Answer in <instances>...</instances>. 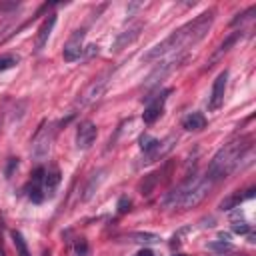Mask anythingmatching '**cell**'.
<instances>
[{
	"label": "cell",
	"mask_w": 256,
	"mask_h": 256,
	"mask_svg": "<svg viewBox=\"0 0 256 256\" xmlns=\"http://www.w3.org/2000/svg\"><path fill=\"white\" fill-rule=\"evenodd\" d=\"M210 188H212V184L204 176H192L186 182H182L180 186H176L172 192L166 194L164 206L166 208H182V210L194 208L208 196Z\"/></svg>",
	"instance_id": "3957f363"
},
{
	"label": "cell",
	"mask_w": 256,
	"mask_h": 256,
	"mask_svg": "<svg viewBox=\"0 0 256 256\" xmlns=\"http://www.w3.org/2000/svg\"><path fill=\"white\" fill-rule=\"evenodd\" d=\"M250 150V136H242L236 140H230L228 144H224L214 158L208 164V170L204 174V178L214 186L216 182H220L222 178L230 176L242 162L244 154Z\"/></svg>",
	"instance_id": "7a4b0ae2"
},
{
	"label": "cell",
	"mask_w": 256,
	"mask_h": 256,
	"mask_svg": "<svg viewBox=\"0 0 256 256\" xmlns=\"http://www.w3.org/2000/svg\"><path fill=\"white\" fill-rule=\"evenodd\" d=\"M226 84H228V70L220 72L212 84V92H210V98H208V110L210 112H216L222 104H224V94H226Z\"/></svg>",
	"instance_id": "9c48e42d"
},
{
	"label": "cell",
	"mask_w": 256,
	"mask_h": 256,
	"mask_svg": "<svg viewBox=\"0 0 256 256\" xmlns=\"http://www.w3.org/2000/svg\"><path fill=\"white\" fill-rule=\"evenodd\" d=\"M136 256H154V252H152V250H148V248H144V250H140Z\"/></svg>",
	"instance_id": "4316f807"
},
{
	"label": "cell",
	"mask_w": 256,
	"mask_h": 256,
	"mask_svg": "<svg viewBox=\"0 0 256 256\" xmlns=\"http://www.w3.org/2000/svg\"><path fill=\"white\" fill-rule=\"evenodd\" d=\"M140 30H142V22H132L128 24L122 32H118V36L114 38V44H112V50L114 52H120L122 48H126L128 44H132L138 36H140Z\"/></svg>",
	"instance_id": "7c38bea8"
},
{
	"label": "cell",
	"mask_w": 256,
	"mask_h": 256,
	"mask_svg": "<svg viewBox=\"0 0 256 256\" xmlns=\"http://www.w3.org/2000/svg\"><path fill=\"white\" fill-rule=\"evenodd\" d=\"M16 64H18V56H14V54H2V56H0V72L10 70V68H14Z\"/></svg>",
	"instance_id": "7402d4cb"
},
{
	"label": "cell",
	"mask_w": 256,
	"mask_h": 256,
	"mask_svg": "<svg viewBox=\"0 0 256 256\" xmlns=\"http://www.w3.org/2000/svg\"><path fill=\"white\" fill-rule=\"evenodd\" d=\"M98 136V128L94 122L90 120H84L78 124V130H76V148L78 150H86L92 146V142L96 140Z\"/></svg>",
	"instance_id": "30bf717a"
},
{
	"label": "cell",
	"mask_w": 256,
	"mask_h": 256,
	"mask_svg": "<svg viewBox=\"0 0 256 256\" xmlns=\"http://www.w3.org/2000/svg\"><path fill=\"white\" fill-rule=\"evenodd\" d=\"M214 16L216 12L214 10H206L202 14H198L194 20L186 22L184 26H180L178 30H174L168 38H164L160 44H156L154 48H150L142 60L144 62H154V60H162V58H168V56H180L184 54L190 46L198 44L206 32L210 30L212 22H214Z\"/></svg>",
	"instance_id": "6da1fadb"
},
{
	"label": "cell",
	"mask_w": 256,
	"mask_h": 256,
	"mask_svg": "<svg viewBox=\"0 0 256 256\" xmlns=\"http://www.w3.org/2000/svg\"><path fill=\"white\" fill-rule=\"evenodd\" d=\"M232 230H234V232H238V234H246V232H250V226H248V222H246V220L234 218V220H232Z\"/></svg>",
	"instance_id": "603a6c76"
},
{
	"label": "cell",
	"mask_w": 256,
	"mask_h": 256,
	"mask_svg": "<svg viewBox=\"0 0 256 256\" xmlns=\"http://www.w3.org/2000/svg\"><path fill=\"white\" fill-rule=\"evenodd\" d=\"M44 172H46L44 168H36L32 172V178H30L28 186H26V194L34 204H40L46 196L44 194Z\"/></svg>",
	"instance_id": "8fae6325"
},
{
	"label": "cell",
	"mask_w": 256,
	"mask_h": 256,
	"mask_svg": "<svg viewBox=\"0 0 256 256\" xmlns=\"http://www.w3.org/2000/svg\"><path fill=\"white\" fill-rule=\"evenodd\" d=\"M208 248H210V250H216L218 254L232 252V244H228V242H210V244H208Z\"/></svg>",
	"instance_id": "cb8c5ba5"
},
{
	"label": "cell",
	"mask_w": 256,
	"mask_h": 256,
	"mask_svg": "<svg viewBox=\"0 0 256 256\" xmlns=\"http://www.w3.org/2000/svg\"><path fill=\"white\" fill-rule=\"evenodd\" d=\"M184 60V54H180V56H168V58H164V60H158V66L148 74V78H146V82H144V86L146 88H154V86H158L180 62Z\"/></svg>",
	"instance_id": "8992f818"
},
{
	"label": "cell",
	"mask_w": 256,
	"mask_h": 256,
	"mask_svg": "<svg viewBox=\"0 0 256 256\" xmlns=\"http://www.w3.org/2000/svg\"><path fill=\"white\" fill-rule=\"evenodd\" d=\"M84 28H78L72 32V36L68 38V42L64 44V50H62V56L66 62H76L82 58L84 54Z\"/></svg>",
	"instance_id": "52a82bcc"
},
{
	"label": "cell",
	"mask_w": 256,
	"mask_h": 256,
	"mask_svg": "<svg viewBox=\"0 0 256 256\" xmlns=\"http://www.w3.org/2000/svg\"><path fill=\"white\" fill-rule=\"evenodd\" d=\"M126 240L138 242V244H156V242H160V238L156 234H150V232H132V234L126 236Z\"/></svg>",
	"instance_id": "d6986e66"
},
{
	"label": "cell",
	"mask_w": 256,
	"mask_h": 256,
	"mask_svg": "<svg viewBox=\"0 0 256 256\" xmlns=\"http://www.w3.org/2000/svg\"><path fill=\"white\" fill-rule=\"evenodd\" d=\"M254 196V188H248V190H238V192H234V194H230L228 198H224L222 202H220V210H232V208H238L244 200H248V198H252Z\"/></svg>",
	"instance_id": "9a60e30c"
},
{
	"label": "cell",
	"mask_w": 256,
	"mask_h": 256,
	"mask_svg": "<svg viewBox=\"0 0 256 256\" xmlns=\"http://www.w3.org/2000/svg\"><path fill=\"white\" fill-rule=\"evenodd\" d=\"M12 240H14V246H16V254H18V256H32L30 250H28V244H26L24 236H22L18 230L12 232Z\"/></svg>",
	"instance_id": "ffe728a7"
},
{
	"label": "cell",
	"mask_w": 256,
	"mask_h": 256,
	"mask_svg": "<svg viewBox=\"0 0 256 256\" xmlns=\"http://www.w3.org/2000/svg\"><path fill=\"white\" fill-rule=\"evenodd\" d=\"M58 184H60V170L52 164V166L44 172V194H46V196H54Z\"/></svg>",
	"instance_id": "2e32d148"
},
{
	"label": "cell",
	"mask_w": 256,
	"mask_h": 256,
	"mask_svg": "<svg viewBox=\"0 0 256 256\" xmlns=\"http://www.w3.org/2000/svg\"><path fill=\"white\" fill-rule=\"evenodd\" d=\"M76 252H78L80 256L86 254V242H84V240H78V242H76Z\"/></svg>",
	"instance_id": "484cf974"
},
{
	"label": "cell",
	"mask_w": 256,
	"mask_h": 256,
	"mask_svg": "<svg viewBox=\"0 0 256 256\" xmlns=\"http://www.w3.org/2000/svg\"><path fill=\"white\" fill-rule=\"evenodd\" d=\"M110 76L108 74H102V76H96L80 94H78V106H90V104H94V102H98L102 96H104V92H106V88H108V80Z\"/></svg>",
	"instance_id": "5b68a950"
},
{
	"label": "cell",
	"mask_w": 256,
	"mask_h": 256,
	"mask_svg": "<svg viewBox=\"0 0 256 256\" xmlns=\"http://www.w3.org/2000/svg\"><path fill=\"white\" fill-rule=\"evenodd\" d=\"M182 128L190 130V132H198L202 128H206V118L202 112H190L184 120H182Z\"/></svg>",
	"instance_id": "e0dca14e"
},
{
	"label": "cell",
	"mask_w": 256,
	"mask_h": 256,
	"mask_svg": "<svg viewBox=\"0 0 256 256\" xmlns=\"http://www.w3.org/2000/svg\"><path fill=\"white\" fill-rule=\"evenodd\" d=\"M174 142H176V136H168V138H164V140H160L158 142V146L150 152V154H146V156H142V160H140V164H150V162H156V160H160V158H164L170 150H172V146H174Z\"/></svg>",
	"instance_id": "4fadbf2b"
},
{
	"label": "cell",
	"mask_w": 256,
	"mask_h": 256,
	"mask_svg": "<svg viewBox=\"0 0 256 256\" xmlns=\"http://www.w3.org/2000/svg\"><path fill=\"white\" fill-rule=\"evenodd\" d=\"M238 38H240V30H238V32H234V34H230V36H228V38H226V40L220 44V48L214 52V56H212V62H214V60H218V58H220L224 52H228V50H230V46H232V44H234Z\"/></svg>",
	"instance_id": "44dd1931"
},
{
	"label": "cell",
	"mask_w": 256,
	"mask_h": 256,
	"mask_svg": "<svg viewBox=\"0 0 256 256\" xmlns=\"http://www.w3.org/2000/svg\"><path fill=\"white\" fill-rule=\"evenodd\" d=\"M128 206H130V200H128L126 196H122V198L118 200V212H126Z\"/></svg>",
	"instance_id": "d4e9b609"
},
{
	"label": "cell",
	"mask_w": 256,
	"mask_h": 256,
	"mask_svg": "<svg viewBox=\"0 0 256 256\" xmlns=\"http://www.w3.org/2000/svg\"><path fill=\"white\" fill-rule=\"evenodd\" d=\"M54 24H56V14H48V18L40 24L38 36H36V52H40V50L46 46V42H48V38H50V34H52Z\"/></svg>",
	"instance_id": "5bb4252c"
},
{
	"label": "cell",
	"mask_w": 256,
	"mask_h": 256,
	"mask_svg": "<svg viewBox=\"0 0 256 256\" xmlns=\"http://www.w3.org/2000/svg\"><path fill=\"white\" fill-rule=\"evenodd\" d=\"M18 6H20V4H16V2H2V4H0V34H2V30L10 24L14 12L18 10Z\"/></svg>",
	"instance_id": "ac0fdd59"
},
{
	"label": "cell",
	"mask_w": 256,
	"mask_h": 256,
	"mask_svg": "<svg viewBox=\"0 0 256 256\" xmlns=\"http://www.w3.org/2000/svg\"><path fill=\"white\" fill-rule=\"evenodd\" d=\"M216 256H234V254H228V252H224V254H216Z\"/></svg>",
	"instance_id": "83f0119b"
},
{
	"label": "cell",
	"mask_w": 256,
	"mask_h": 256,
	"mask_svg": "<svg viewBox=\"0 0 256 256\" xmlns=\"http://www.w3.org/2000/svg\"><path fill=\"white\" fill-rule=\"evenodd\" d=\"M170 92H172V90L166 88V90H162L160 94L150 96V100H148V104H146V108H144V114H142V120H144L146 124H152L154 120L160 118V114H162V110H164V104H166V98H168Z\"/></svg>",
	"instance_id": "ba28073f"
},
{
	"label": "cell",
	"mask_w": 256,
	"mask_h": 256,
	"mask_svg": "<svg viewBox=\"0 0 256 256\" xmlns=\"http://www.w3.org/2000/svg\"><path fill=\"white\" fill-rule=\"evenodd\" d=\"M54 136H56V124H52V122L42 124L36 130L34 138H32V156L38 158V160L48 156V152L52 148V142H54Z\"/></svg>",
	"instance_id": "277c9868"
}]
</instances>
